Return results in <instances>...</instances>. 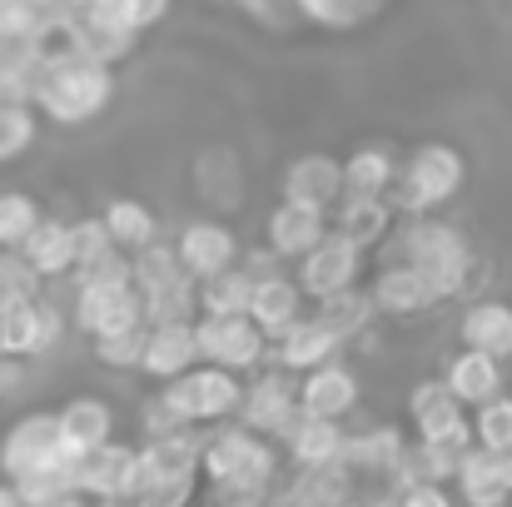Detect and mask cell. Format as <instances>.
Segmentation results:
<instances>
[{"mask_svg":"<svg viewBox=\"0 0 512 507\" xmlns=\"http://www.w3.org/2000/svg\"><path fill=\"white\" fill-rule=\"evenodd\" d=\"M110 95H115V80H110L105 60H95L75 45L45 40L40 65H35V85H30V105H40L60 125H85L110 105Z\"/></svg>","mask_w":512,"mask_h":507,"instance_id":"obj_1","label":"cell"},{"mask_svg":"<svg viewBox=\"0 0 512 507\" xmlns=\"http://www.w3.org/2000/svg\"><path fill=\"white\" fill-rule=\"evenodd\" d=\"M199 468L214 478L219 493H259L274 473V448L259 438V433H244V428H224L214 433L209 443H199Z\"/></svg>","mask_w":512,"mask_h":507,"instance_id":"obj_2","label":"cell"},{"mask_svg":"<svg viewBox=\"0 0 512 507\" xmlns=\"http://www.w3.org/2000/svg\"><path fill=\"white\" fill-rule=\"evenodd\" d=\"M199 468V443L189 438V428L150 438L145 453H135V478H130V498L135 503H179L189 498V478Z\"/></svg>","mask_w":512,"mask_h":507,"instance_id":"obj_3","label":"cell"},{"mask_svg":"<svg viewBox=\"0 0 512 507\" xmlns=\"http://www.w3.org/2000/svg\"><path fill=\"white\" fill-rule=\"evenodd\" d=\"M75 458H80V453L65 443L55 413H30V418H20V423L0 438V473H5L10 483H15V478H35V473H70Z\"/></svg>","mask_w":512,"mask_h":507,"instance_id":"obj_4","label":"cell"},{"mask_svg":"<svg viewBox=\"0 0 512 507\" xmlns=\"http://www.w3.org/2000/svg\"><path fill=\"white\" fill-rule=\"evenodd\" d=\"M403 259L428 279V289L438 299H453L468 284V244L448 229V224H413L403 234Z\"/></svg>","mask_w":512,"mask_h":507,"instance_id":"obj_5","label":"cell"},{"mask_svg":"<svg viewBox=\"0 0 512 507\" xmlns=\"http://www.w3.org/2000/svg\"><path fill=\"white\" fill-rule=\"evenodd\" d=\"M160 398L174 408L179 423H214V418L234 413L244 393H239V383L229 378V368L209 363V368H184V373H174L170 388H165Z\"/></svg>","mask_w":512,"mask_h":507,"instance_id":"obj_6","label":"cell"},{"mask_svg":"<svg viewBox=\"0 0 512 507\" xmlns=\"http://www.w3.org/2000/svg\"><path fill=\"white\" fill-rule=\"evenodd\" d=\"M75 324L85 334H115L145 324L140 314V289L130 279H85L75 294Z\"/></svg>","mask_w":512,"mask_h":507,"instance_id":"obj_7","label":"cell"},{"mask_svg":"<svg viewBox=\"0 0 512 507\" xmlns=\"http://www.w3.org/2000/svg\"><path fill=\"white\" fill-rule=\"evenodd\" d=\"M194 348H199V358H209V363L234 373V368L259 363L264 334H259V324L249 314H204L194 324Z\"/></svg>","mask_w":512,"mask_h":507,"instance_id":"obj_8","label":"cell"},{"mask_svg":"<svg viewBox=\"0 0 512 507\" xmlns=\"http://www.w3.org/2000/svg\"><path fill=\"white\" fill-rule=\"evenodd\" d=\"M458 184H463V160H458V150H448V145H423L408 169H403V204L408 209H433V204H448L453 194H458Z\"/></svg>","mask_w":512,"mask_h":507,"instance_id":"obj_9","label":"cell"},{"mask_svg":"<svg viewBox=\"0 0 512 507\" xmlns=\"http://www.w3.org/2000/svg\"><path fill=\"white\" fill-rule=\"evenodd\" d=\"M130 478H135V448L125 443H95L75 458L70 483L80 498H130Z\"/></svg>","mask_w":512,"mask_h":507,"instance_id":"obj_10","label":"cell"},{"mask_svg":"<svg viewBox=\"0 0 512 507\" xmlns=\"http://www.w3.org/2000/svg\"><path fill=\"white\" fill-rule=\"evenodd\" d=\"M413 423H418V438L423 443H443V448H468V423H463V403L448 393V383H418L413 398Z\"/></svg>","mask_w":512,"mask_h":507,"instance_id":"obj_11","label":"cell"},{"mask_svg":"<svg viewBox=\"0 0 512 507\" xmlns=\"http://www.w3.org/2000/svg\"><path fill=\"white\" fill-rule=\"evenodd\" d=\"M358 244L353 239H343V234H324L314 249H304L299 259H304V269H299V289L304 294H334L343 284H353V274H358Z\"/></svg>","mask_w":512,"mask_h":507,"instance_id":"obj_12","label":"cell"},{"mask_svg":"<svg viewBox=\"0 0 512 507\" xmlns=\"http://www.w3.org/2000/svg\"><path fill=\"white\" fill-rule=\"evenodd\" d=\"M463 498L473 507H503L512 498L508 493V468H503V453L498 448H463L458 453V468H453Z\"/></svg>","mask_w":512,"mask_h":507,"instance_id":"obj_13","label":"cell"},{"mask_svg":"<svg viewBox=\"0 0 512 507\" xmlns=\"http://www.w3.org/2000/svg\"><path fill=\"white\" fill-rule=\"evenodd\" d=\"M244 314L259 324L264 338H279L299 319V284H294V279H279L274 269H269V274H254V289H249Z\"/></svg>","mask_w":512,"mask_h":507,"instance_id":"obj_14","label":"cell"},{"mask_svg":"<svg viewBox=\"0 0 512 507\" xmlns=\"http://www.w3.org/2000/svg\"><path fill=\"white\" fill-rule=\"evenodd\" d=\"M174 254H179V269L189 279H209V274H219L234 259V234L224 224H214V219H199V224H189L179 234Z\"/></svg>","mask_w":512,"mask_h":507,"instance_id":"obj_15","label":"cell"},{"mask_svg":"<svg viewBox=\"0 0 512 507\" xmlns=\"http://www.w3.org/2000/svg\"><path fill=\"white\" fill-rule=\"evenodd\" d=\"M239 408H244V423L249 428L284 438L294 428V418H299V388L289 378H264V383L249 388V398H239Z\"/></svg>","mask_w":512,"mask_h":507,"instance_id":"obj_16","label":"cell"},{"mask_svg":"<svg viewBox=\"0 0 512 507\" xmlns=\"http://www.w3.org/2000/svg\"><path fill=\"white\" fill-rule=\"evenodd\" d=\"M353 398H358L353 373L324 358V363L309 368V378H304V388H299V413H314V418H343V413L353 408Z\"/></svg>","mask_w":512,"mask_h":507,"instance_id":"obj_17","label":"cell"},{"mask_svg":"<svg viewBox=\"0 0 512 507\" xmlns=\"http://www.w3.org/2000/svg\"><path fill=\"white\" fill-rule=\"evenodd\" d=\"M329 229H324V209H314V204H299V199H284L274 214H269V244H274V254H304V249H314L319 239H324Z\"/></svg>","mask_w":512,"mask_h":507,"instance_id":"obj_18","label":"cell"},{"mask_svg":"<svg viewBox=\"0 0 512 507\" xmlns=\"http://www.w3.org/2000/svg\"><path fill=\"white\" fill-rule=\"evenodd\" d=\"M194 358H199L194 324H150V329H145V353H140V368H145V373L174 378V373H184Z\"/></svg>","mask_w":512,"mask_h":507,"instance_id":"obj_19","label":"cell"},{"mask_svg":"<svg viewBox=\"0 0 512 507\" xmlns=\"http://www.w3.org/2000/svg\"><path fill=\"white\" fill-rule=\"evenodd\" d=\"M284 199L329 209L334 199H343V169L334 165L329 155H304V160H294L289 174H284Z\"/></svg>","mask_w":512,"mask_h":507,"instance_id":"obj_20","label":"cell"},{"mask_svg":"<svg viewBox=\"0 0 512 507\" xmlns=\"http://www.w3.org/2000/svg\"><path fill=\"white\" fill-rule=\"evenodd\" d=\"M339 463L358 468V473H403L408 463V443L398 428H373L363 438H343Z\"/></svg>","mask_w":512,"mask_h":507,"instance_id":"obj_21","label":"cell"},{"mask_svg":"<svg viewBox=\"0 0 512 507\" xmlns=\"http://www.w3.org/2000/svg\"><path fill=\"white\" fill-rule=\"evenodd\" d=\"M443 383H448V393H453L458 403H488L493 393H503V368H498L493 353L468 348V353L453 358V368H448Z\"/></svg>","mask_w":512,"mask_h":507,"instance_id":"obj_22","label":"cell"},{"mask_svg":"<svg viewBox=\"0 0 512 507\" xmlns=\"http://www.w3.org/2000/svg\"><path fill=\"white\" fill-rule=\"evenodd\" d=\"M25 264L40 274V279H55V274H70L75 269V249H70V224H55V219H35V229L25 234L20 244Z\"/></svg>","mask_w":512,"mask_h":507,"instance_id":"obj_23","label":"cell"},{"mask_svg":"<svg viewBox=\"0 0 512 507\" xmlns=\"http://www.w3.org/2000/svg\"><path fill=\"white\" fill-rule=\"evenodd\" d=\"M373 309H383V314H418V309H433L438 304V294L428 289V279L413 269V264H398V269H388V274H378V284H373V299H368Z\"/></svg>","mask_w":512,"mask_h":507,"instance_id":"obj_24","label":"cell"},{"mask_svg":"<svg viewBox=\"0 0 512 507\" xmlns=\"http://www.w3.org/2000/svg\"><path fill=\"white\" fill-rule=\"evenodd\" d=\"M343 338L324 324V319H294L284 334H279V363L284 368H314V363H324V358H334L339 353Z\"/></svg>","mask_w":512,"mask_h":507,"instance_id":"obj_25","label":"cell"},{"mask_svg":"<svg viewBox=\"0 0 512 507\" xmlns=\"http://www.w3.org/2000/svg\"><path fill=\"white\" fill-rule=\"evenodd\" d=\"M284 438H289V448H294V458H299L304 468H329V463H339L343 433L334 428V418L299 413V418H294V428H289Z\"/></svg>","mask_w":512,"mask_h":507,"instance_id":"obj_26","label":"cell"},{"mask_svg":"<svg viewBox=\"0 0 512 507\" xmlns=\"http://www.w3.org/2000/svg\"><path fill=\"white\" fill-rule=\"evenodd\" d=\"M55 35V10L45 0H0V45H45Z\"/></svg>","mask_w":512,"mask_h":507,"instance_id":"obj_27","label":"cell"},{"mask_svg":"<svg viewBox=\"0 0 512 507\" xmlns=\"http://www.w3.org/2000/svg\"><path fill=\"white\" fill-rule=\"evenodd\" d=\"M463 343L468 348H483L493 358H508L512 353V309L508 304H473L463 314Z\"/></svg>","mask_w":512,"mask_h":507,"instance_id":"obj_28","label":"cell"},{"mask_svg":"<svg viewBox=\"0 0 512 507\" xmlns=\"http://www.w3.org/2000/svg\"><path fill=\"white\" fill-rule=\"evenodd\" d=\"M55 418H60V433H65V443H70L75 453L105 443L110 428H115V418H110V408H105L100 398H75V403H65Z\"/></svg>","mask_w":512,"mask_h":507,"instance_id":"obj_29","label":"cell"},{"mask_svg":"<svg viewBox=\"0 0 512 507\" xmlns=\"http://www.w3.org/2000/svg\"><path fill=\"white\" fill-rule=\"evenodd\" d=\"M140 314H145V324H189L194 319V284H189V274H174L165 284L145 289L140 294Z\"/></svg>","mask_w":512,"mask_h":507,"instance_id":"obj_30","label":"cell"},{"mask_svg":"<svg viewBox=\"0 0 512 507\" xmlns=\"http://www.w3.org/2000/svg\"><path fill=\"white\" fill-rule=\"evenodd\" d=\"M383 229H388V204H383V194H343V209H339L343 239H353V244L363 249V244L383 239Z\"/></svg>","mask_w":512,"mask_h":507,"instance_id":"obj_31","label":"cell"},{"mask_svg":"<svg viewBox=\"0 0 512 507\" xmlns=\"http://www.w3.org/2000/svg\"><path fill=\"white\" fill-rule=\"evenodd\" d=\"M249 289H254V274H239V269H219L204 279V289L194 294V304H204V314H244L249 304Z\"/></svg>","mask_w":512,"mask_h":507,"instance_id":"obj_32","label":"cell"},{"mask_svg":"<svg viewBox=\"0 0 512 507\" xmlns=\"http://www.w3.org/2000/svg\"><path fill=\"white\" fill-rule=\"evenodd\" d=\"M105 229H110L115 249H145L155 239V214L145 204H135V199H115L105 209Z\"/></svg>","mask_w":512,"mask_h":507,"instance_id":"obj_33","label":"cell"},{"mask_svg":"<svg viewBox=\"0 0 512 507\" xmlns=\"http://www.w3.org/2000/svg\"><path fill=\"white\" fill-rule=\"evenodd\" d=\"M339 169H343V194H388V184H393L388 150H358Z\"/></svg>","mask_w":512,"mask_h":507,"instance_id":"obj_34","label":"cell"},{"mask_svg":"<svg viewBox=\"0 0 512 507\" xmlns=\"http://www.w3.org/2000/svg\"><path fill=\"white\" fill-rule=\"evenodd\" d=\"M368 314H373V304H368L353 284H343V289H334V294H319V314H314V319H324L339 338H348V334H358V329L368 324Z\"/></svg>","mask_w":512,"mask_h":507,"instance_id":"obj_35","label":"cell"},{"mask_svg":"<svg viewBox=\"0 0 512 507\" xmlns=\"http://www.w3.org/2000/svg\"><path fill=\"white\" fill-rule=\"evenodd\" d=\"M35 140V115L30 100H0V165L20 160Z\"/></svg>","mask_w":512,"mask_h":507,"instance_id":"obj_36","label":"cell"},{"mask_svg":"<svg viewBox=\"0 0 512 507\" xmlns=\"http://www.w3.org/2000/svg\"><path fill=\"white\" fill-rule=\"evenodd\" d=\"M174 274H184L179 269V254L174 249H165V244H145V249H135V264H130V284L145 294V289H155V284H165V279H174Z\"/></svg>","mask_w":512,"mask_h":507,"instance_id":"obj_37","label":"cell"},{"mask_svg":"<svg viewBox=\"0 0 512 507\" xmlns=\"http://www.w3.org/2000/svg\"><path fill=\"white\" fill-rule=\"evenodd\" d=\"M40 209L30 194H0V249H20L25 234L35 229Z\"/></svg>","mask_w":512,"mask_h":507,"instance_id":"obj_38","label":"cell"},{"mask_svg":"<svg viewBox=\"0 0 512 507\" xmlns=\"http://www.w3.org/2000/svg\"><path fill=\"white\" fill-rule=\"evenodd\" d=\"M483 413H478V443L483 448H498V453H508L512 448V398H503V393H493L488 403H478Z\"/></svg>","mask_w":512,"mask_h":507,"instance_id":"obj_39","label":"cell"},{"mask_svg":"<svg viewBox=\"0 0 512 507\" xmlns=\"http://www.w3.org/2000/svg\"><path fill=\"white\" fill-rule=\"evenodd\" d=\"M458 453H463V448H443V443H423V438H418V453L403 463V473H413V478H423V483H448L453 468H458Z\"/></svg>","mask_w":512,"mask_h":507,"instance_id":"obj_40","label":"cell"},{"mask_svg":"<svg viewBox=\"0 0 512 507\" xmlns=\"http://www.w3.org/2000/svg\"><path fill=\"white\" fill-rule=\"evenodd\" d=\"M145 353V324L135 329H115V334H95V358L110 368H135Z\"/></svg>","mask_w":512,"mask_h":507,"instance_id":"obj_41","label":"cell"},{"mask_svg":"<svg viewBox=\"0 0 512 507\" xmlns=\"http://www.w3.org/2000/svg\"><path fill=\"white\" fill-rule=\"evenodd\" d=\"M35 269L25 264V254L15 249H0V309L15 304V299H35Z\"/></svg>","mask_w":512,"mask_h":507,"instance_id":"obj_42","label":"cell"},{"mask_svg":"<svg viewBox=\"0 0 512 507\" xmlns=\"http://www.w3.org/2000/svg\"><path fill=\"white\" fill-rule=\"evenodd\" d=\"M383 0H299V10L319 25H358L378 10Z\"/></svg>","mask_w":512,"mask_h":507,"instance_id":"obj_43","label":"cell"},{"mask_svg":"<svg viewBox=\"0 0 512 507\" xmlns=\"http://www.w3.org/2000/svg\"><path fill=\"white\" fill-rule=\"evenodd\" d=\"M70 249H75V269H80V264L100 259L105 249H115V239H110L105 219H80V224H70Z\"/></svg>","mask_w":512,"mask_h":507,"instance_id":"obj_44","label":"cell"},{"mask_svg":"<svg viewBox=\"0 0 512 507\" xmlns=\"http://www.w3.org/2000/svg\"><path fill=\"white\" fill-rule=\"evenodd\" d=\"M145 428H150V438H165V433H179V428H189V423L174 418V408L165 403V398H150V408H145Z\"/></svg>","mask_w":512,"mask_h":507,"instance_id":"obj_45","label":"cell"},{"mask_svg":"<svg viewBox=\"0 0 512 507\" xmlns=\"http://www.w3.org/2000/svg\"><path fill=\"white\" fill-rule=\"evenodd\" d=\"M403 503H408V507H448V493H443L438 483H423V478H413V488L403 493Z\"/></svg>","mask_w":512,"mask_h":507,"instance_id":"obj_46","label":"cell"},{"mask_svg":"<svg viewBox=\"0 0 512 507\" xmlns=\"http://www.w3.org/2000/svg\"><path fill=\"white\" fill-rule=\"evenodd\" d=\"M20 383H25V363L15 353H0V398H10Z\"/></svg>","mask_w":512,"mask_h":507,"instance_id":"obj_47","label":"cell"},{"mask_svg":"<svg viewBox=\"0 0 512 507\" xmlns=\"http://www.w3.org/2000/svg\"><path fill=\"white\" fill-rule=\"evenodd\" d=\"M125 10H130V20L145 30V25H155V20L170 10V0H125Z\"/></svg>","mask_w":512,"mask_h":507,"instance_id":"obj_48","label":"cell"},{"mask_svg":"<svg viewBox=\"0 0 512 507\" xmlns=\"http://www.w3.org/2000/svg\"><path fill=\"white\" fill-rule=\"evenodd\" d=\"M0 507H20V498H15V488H10V483L0 488Z\"/></svg>","mask_w":512,"mask_h":507,"instance_id":"obj_49","label":"cell"},{"mask_svg":"<svg viewBox=\"0 0 512 507\" xmlns=\"http://www.w3.org/2000/svg\"><path fill=\"white\" fill-rule=\"evenodd\" d=\"M503 468H508V493H512V448L503 453Z\"/></svg>","mask_w":512,"mask_h":507,"instance_id":"obj_50","label":"cell"}]
</instances>
